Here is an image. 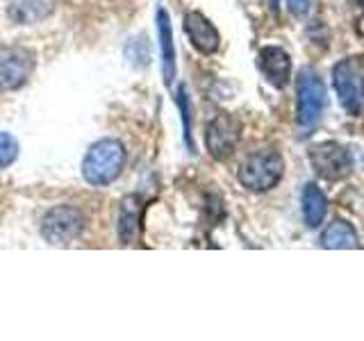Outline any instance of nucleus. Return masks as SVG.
Returning a JSON list of instances; mask_svg holds the SVG:
<instances>
[{"label":"nucleus","mask_w":364,"mask_h":341,"mask_svg":"<svg viewBox=\"0 0 364 341\" xmlns=\"http://www.w3.org/2000/svg\"><path fill=\"white\" fill-rule=\"evenodd\" d=\"M85 214L73 205H57L48 210L41 221V237L53 246L71 244L85 230Z\"/></svg>","instance_id":"39448f33"},{"label":"nucleus","mask_w":364,"mask_h":341,"mask_svg":"<svg viewBox=\"0 0 364 341\" xmlns=\"http://www.w3.org/2000/svg\"><path fill=\"white\" fill-rule=\"evenodd\" d=\"M257 66L267 82L276 89H284L291 77V57L280 45H264L257 55Z\"/></svg>","instance_id":"1a4fd4ad"},{"label":"nucleus","mask_w":364,"mask_h":341,"mask_svg":"<svg viewBox=\"0 0 364 341\" xmlns=\"http://www.w3.org/2000/svg\"><path fill=\"white\" fill-rule=\"evenodd\" d=\"M185 32L191 45L203 55H214L221 45V34L214 23L200 14V11H187L185 14Z\"/></svg>","instance_id":"9d476101"},{"label":"nucleus","mask_w":364,"mask_h":341,"mask_svg":"<svg viewBox=\"0 0 364 341\" xmlns=\"http://www.w3.org/2000/svg\"><path fill=\"white\" fill-rule=\"evenodd\" d=\"M18 157V141L9 132H0V168H7Z\"/></svg>","instance_id":"dca6fc26"},{"label":"nucleus","mask_w":364,"mask_h":341,"mask_svg":"<svg viewBox=\"0 0 364 341\" xmlns=\"http://www.w3.org/2000/svg\"><path fill=\"white\" fill-rule=\"evenodd\" d=\"M360 5H362V9H364V0H360Z\"/></svg>","instance_id":"6ab92c4d"},{"label":"nucleus","mask_w":364,"mask_h":341,"mask_svg":"<svg viewBox=\"0 0 364 341\" xmlns=\"http://www.w3.org/2000/svg\"><path fill=\"white\" fill-rule=\"evenodd\" d=\"M287 5H289V11L296 16H303L307 9H310L312 5V0H287Z\"/></svg>","instance_id":"f3484780"},{"label":"nucleus","mask_w":364,"mask_h":341,"mask_svg":"<svg viewBox=\"0 0 364 341\" xmlns=\"http://www.w3.org/2000/svg\"><path fill=\"white\" fill-rule=\"evenodd\" d=\"M301 205H303L305 225L310 227V230H314V227H318L323 223L326 214H328V198H326V193L314 185V182H307L305 185Z\"/></svg>","instance_id":"f8f14e48"},{"label":"nucleus","mask_w":364,"mask_h":341,"mask_svg":"<svg viewBox=\"0 0 364 341\" xmlns=\"http://www.w3.org/2000/svg\"><path fill=\"white\" fill-rule=\"evenodd\" d=\"M269 3H271V9H273V11H278V5H280V0H269Z\"/></svg>","instance_id":"a211bd4d"},{"label":"nucleus","mask_w":364,"mask_h":341,"mask_svg":"<svg viewBox=\"0 0 364 341\" xmlns=\"http://www.w3.org/2000/svg\"><path fill=\"white\" fill-rule=\"evenodd\" d=\"M139 210H141L139 196L123 198L119 210V239L123 244H134L136 234H139Z\"/></svg>","instance_id":"4468645a"},{"label":"nucleus","mask_w":364,"mask_h":341,"mask_svg":"<svg viewBox=\"0 0 364 341\" xmlns=\"http://www.w3.org/2000/svg\"><path fill=\"white\" fill-rule=\"evenodd\" d=\"M239 136H242V123H239L232 114L221 112L208 123V130H205V146H208V153L223 162L228 159L239 144Z\"/></svg>","instance_id":"0eeeda50"},{"label":"nucleus","mask_w":364,"mask_h":341,"mask_svg":"<svg viewBox=\"0 0 364 341\" xmlns=\"http://www.w3.org/2000/svg\"><path fill=\"white\" fill-rule=\"evenodd\" d=\"M310 164L318 178L328 182L346 180L353 170V157L346 146L337 141H323L316 144L310 151Z\"/></svg>","instance_id":"423d86ee"},{"label":"nucleus","mask_w":364,"mask_h":341,"mask_svg":"<svg viewBox=\"0 0 364 341\" xmlns=\"http://www.w3.org/2000/svg\"><path fill=\"white\" fill-rule=\"evenodd\" d=\"M321 246L323 248H333V250H350V248H360L358 242V232L348 221H333L328 223V227L321 234Z\"/></svg>","instance_id":"ddd939ff"},{"label":"nucleus","mask_w":364,"mask_h":341,"mask_svg":"<svg viewBox=\"0 0 364 341\" xmlns=\"http://www.w3.org/2000/svg\"><path fill=\"white\" fill-rule=\"evenodd\" d=\"M178 107H180V114H182V123H185V141L189 146V151L193 153V139H191V102H189V96H187V89L180 87L178 89Z\"/></svg>","instance_id":"2eb2a0df"},{"label":"nucleus","mask_w":364,"mask_h":341,"mask_svg":"<svg viewBox=\"0 0 364 341\" xmlns=\"http://www.w3.org/2000/svg\"><path fill=\"white\" fill-rule=\"evenodd\" d=\"M34 71V53L21 45L0 50V94L21 89Z\"/></svg>","instance_id":"6e6552de"},{"label":"nucleus","mask_w":364,"mask_h":341,"mask_svg":"<svg viewBox=\"0 0 364 341\" xmlns=\"http://www.w3.org/2000/svg\"><path fill=\"white\" fill-rule=\"evenodd\" d=\"M125 168V146L119 139H100L82 159V178L91 187H107Z\"/></svg>","instance_id":"f03ea898"},{"label":"nucleus","mask_w":364,"mask_h":341,"mask_svg":"<svg viewBox=\"0 0 364 341\" xmlns=\"http://www.w3.org/2000/svg\"><path fill=\"white\" fill-rule=\"evenodd\" d=\"M333 85L341 107L358 117L364 107V62L362 57H346L333 68Z\"/></svg>","instance_id":"20e7f679"},{"label":"nucleus","mask_w":364,"mask_h":341,"mask_svg":"<svg viewBox=\"0 0 364 341\" xmlns=\"http://www.w3.org/2000/svg\"><path fill=\"white\" fill-rule=\"evenodd\" d=\"M326 112V85L316 68L303 66L296 75V123L303 134L312 132Z\"/></svg>","instance_id":"f257e3e1"},{"label":"nucleus","mask_w":364,"mask_h":341,"mask_svg":"<svg viewBox=\"0 0 364 341\" xmlns=\"http://www.w3.org/2000/svg\"><path fill=\"white\" fill-rule=\"evenodd\" d=\"M282 175H284V159L273 148L248 155L237 173L242 187L255 193L271 191L282 180Z\"/></svg>","instance_id":"7ed1b4c3"},{"label":"nucleus","mask_w":364,"mask_h":341,"mask_svg":"<svg viewBox=\"0 0 364 341\" xmlns=\"http://www.w3.org/2000/svg\"><path fill=\"white\" fill-rule=\"evenodd\" d=\"M155 23H157L159 55H162V77H164V85L171 87L176 77V41H173V28H171L168 11L159 7L155 14Z\"/></svg>","instance_id":"9b49d317"}]
</instances>
